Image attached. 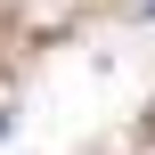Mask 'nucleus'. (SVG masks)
Instances as JSON below:
<instances>
[{
	"instance_id": "obj_1",
	"label": "nucleus",
	"mask_w": 155,
	"mask_h": 155,
	"mask_svg": "<svg viewBox=\"0 0 155 155\" xmlns=\"http://www.w3.org/2000/svg\"><path fill=\"white\" fill-rule=\"evenodd\" d=\"M139 16H155V0H139Z\"/></svg>"
}]
</instances>
